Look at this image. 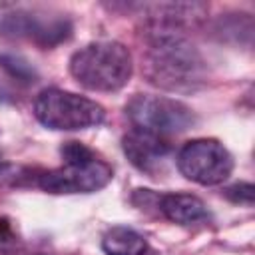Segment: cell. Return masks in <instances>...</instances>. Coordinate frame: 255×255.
<instances>
[{
	"label": "cell",
	"instance_id": "4fadbf2b",
	"mask_svg": "<svg viewBox=\"0 0 255 255\" xmlns=\"http://www.w3.org/2000/svg\"><path fill=\"white\" fill-rule=\"evenodd\" d=\"M60 155H62L66 165H78V163H86V161L96 159V153L80 141H66L60 147Z\"/></svg>",
	"mask_w": 255,
	"mask_h": 255
},
{
	"label": "cell",
	"instance_id": "277c9868",
	"mask_svg": "<svg viewBox=\"0 0 255 255\" xmlns=\"http://www.w3.org/2000/svg\"><path fill=\"white\" fill-rule=\"evenodd\" d=\"M126 116L133 129L165 139L189 129L195 124L193 112L179 100L149 94H135L126 104Z\"/></svg>",
	"mask_w": 255,
	"mask_h": 255
},
{
	"label": "cell",
	"instance_id": "9c48e42d",
	"mask_svg": "<svg viewBox=\"0 0 255 255\" xmlns=\"http://www.w3.org/2000/svg\"><path fill=\"white\" fill-rule=\"evenodd\" d=\"M157 209L177 225H193L207 219L205 203L189 193H167L159 197Z\"/></svg>",
	"mask_w": 255,
	"mask_h": 255
},
{
	"label": "cell",
	"instance_id": "30bf717a",
	"mask_svg": "<svg viewBox=\"0 0 255 255\" xmlns=\"http://www.w3.org/2000/svg\"><path fill=\"white\" fill-rule=\"evenodd\" d=\"M102 249L106 251V255H143L147 243L137 231L118 225L106 231Z\"/></svg>",
	"mask_w": 255,
	"mask_h": 255
},
{
	"label": "cell",
	"instance_id": "6da1fadb",
	"mask_svg": "<svg viewBox=\"0 0 255 255\" xmlns=\"http://www.w3.org/2000/svg\"><path fill=\"white\" fill-rule=\"evenodd\" d=\"M201 56L175 32L173 20L159 14L153 18V36L147 54V76L167 90H195L203 80Z\"/></svg>",
	"mask_w": 255,
	"mask_h": 255
},
{
	"label": "cell",
	"instance_id": "7c38bea8",
	"mask_svg": "<svg viewBox=\"0 0 255 255\" xmlns=\"http://www.w3.org/2000/svg\"><path fill=\"white\" fill-rule=\"evenodd\" d=\"M0 68L22 84H34L38 80V72L34 70V66L24 56L14 54V52L0 54Z\"/></svg>",
	"mask_w": 255,
	"mask_h": 255
},
{
	"label": "cell",
	"instance_id": "5bb4252c",
	"mask_svg": "<svg viewBox=\"0 0 255 255\" xmlns=\"http://www.w3.org/2000/svg\"><path fill=\"white\" fill-rule=\"evenodd\" d=\"M253 191H255V189H253L251 183H247V181H239V183L227 187V189H225V195H227L231 201H235V203L253 205Z\"/></svg>",
	"mask_w": 255,
	"mask_h": 255
},
{
	"label": "cell",
	"instance_id": "52a82bcc",
	"mask_svg": "<svg viewBox=\"0 0 255 255\" xmlns=\"http://www.w3.org/2000/svg\"><path fill=\"white\" fill-rule=\"evenodd\" d=\"M122 147L131 165L145 173H153L171 149L165 137H157L139 129H131L129 133H126L122 139Z\"/></svg>",
	"mask_w": 255,
	"mask_h": 255
},
{
	"label": "cell",
	"instance_id": "8992f818",
	"mask_svg": "<svg viewBox=\"0 0 255 255\" xmlns=\"http://www.w3.org/2000/svg\"><path fill=\"white\" fill-rule=\"evenodd\" d=\"M114 177L110 163L92 159L78 165H66L44 171L38 179V187L48 193H92L106 187Z\"/></svg>",
	"mask_w": 255,
	"mask_h": 255
},
{
	"label": "cell",
	"instance_id": "9a60e30c",
	"mask_svg": "<svg viewBox=\"0 0 255 255\" xmlns=\"http://www.w3.org/2000/svg\"><path fill=\"white\" fill-rule=\"evenodd\" d=\"M16 233H14V227L12 223L2 217L0 219V251H10L14 245H16Z\"/></svg>",
	"mask_w": 255,
	"mask_h": 255
},
{
	"label": "cell",
	"instance_id": "3957f363",
	"mask_svg": "<svg viewBox=\"0 0 255 255\" xmlns=\"http://www.w3.org/2000/svg\"><path fill=\"white\" fill-rule=\"evenodd\" d=\"M34 114L42 126L62 131L96 128L106 118L98 102L60 88L42 90L34 102Z\"/></svg>",
	"mask_w": 255,
	"mask_h": 255
},
{
	"label": "cell",
	"instance_id": "8fae6325",
	"mask_svg": "<svg viewBox=\"0 0 255 255\" xmlns=\"http://www.w3.org/2000/svg\"><path fill=\"white\" fill-rule=\"evenodd\" d=\"M44 171L20 163H0V185L2 187H28L38 185V179Z\"/></svg>",
	"mask_w": 255,
	"mask_h": 255
},
{
	"label": "cell",
	"instance_id": "ba28073f",
	"mask_svg": "<svg viewBox=\"0 0 255 255\" xmlns=\"http://www.w3.org/2000/svg\"><path fill=\"white\" fill-rule=\"evenodd\" d=\"M6 24L10 26V32L14 34H26L30 38H36L42 44H56L60 40H66L70 36V22L68 20H42L38 16L30 14H12L8 16Z\"/></svg>",
	"mask_w": 255,
	"mask_h": 255
},
{
	"label": "cell",
	"instance_id": "7a4b0ae2",
	"mask_svg": "<svg viewBox=\"0 0 255 255\" xmlns=\"http://www.w3.org/2000/svg\"><path fill=\"white\" fill-rule=\"evenodd\" d=\"M131 54L114 40H100L84 46L70 58V74L76 82L94 92H118L131 78Z\"/></svg>",
	"mask_w": 255,
	"mask_h": 255
},
{
	"label": "cell",
	"instance_id": "5b68a950",
	"mask_svg": "<svg viewBox=\"0 0 255 255\" xmlns=\"http://www.w3.org/2000/svg\"><path fill=\"white\" fill-rule=\"evenodd\" d=\"M177 169L199 185H217L231 175L233 157L217 139H191L177 153Z\"/></svg>",
	"mask_w": 255,
	"mask_h": 255
}]
</instances>
